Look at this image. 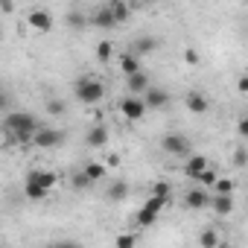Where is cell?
Masks as SVG:
<instances>
[{"mask_svg":"<svg viewBox=\"0 0 248 248\" xmlns=\"http://www.w3.org/2000/svg\"><path fill=\"white\" fill-rule=\"evenodd\" d=\"M3 129H6V138L15 140V143H35V135H38V120L27 111H18V114H6L3 120Z\"/></svg>","mask_w":248,"mask_h":248,"instance_id":"1","label":"cell"},{"mask_svg":"<svg viewBox=\"0 0 248 248\" xmlns=\"http://www.w3.org/2000/svg\"><path fill=\"white\" fill-rule=\"evenodd\" d=\"M53 187H56V175L47 172V170H30L27 178H24V196H27L30 202L47 199Z\"/></svg>","mask_w":248,"mask_h":248,"instance_id":"2","label":"cell"},{"mask_svg":"<svg viewBox=\"0 0 248 248\" xmlns=\"http://www.w3.org/2000/svg\"><path fill=\"white\" fill-rule=\"evenodd\" d=\"M73 93H76V99L82 102V105H96L102 96H105V85L96 79V76H82V79H76V85H73Z\"/></svg>","mask_w":248,"mask_h":248,"instance_id":"3","label":"cell"},{"mask_svg":"<svg viewBox=\"0 0 248 248\" xmlns=\"http://www.w3.org/2000/svg\"><path fill=\"white\" fill-rule=\"evenodd\" d=\"M164 207H167V202H164V199L149 196V199H146V204H143V207L138 210V216H135V219H138V225H140V228H152V225L158 222V216L164 213Z\"/></svg>","mask_w":248,"mask_h":248,"instance_id":"4","label":"cell"},{"mask_svg":"<svg viewBox=\"0 0 248 248\" xmlns=\"http://www.w3.org/2000/svg\"><path fill=\"white\" fill-rule=\"evenodd\" d=\"M146 102H143V96H126V99H120V114L126 117L129 123H138V120H143L146 117Z\"/></svg>","mask_w":248,"mask_h":248,"instance_id":"5","label":"cell"},{"mask_svg":"<svg viewBox=\"0 0 248 248\" xmlns=\"http://www.w3.org/2000/svg\"><path fill=\"white\" fill-rule=\"evenodd\" d=\"M161 149H164L167 155H178V158L187 155V158H190V140H187L184 135H175V132L161 138Z\"/></svg>","mask_w":248,"mask_h":248,"instance_id":"6","label":"cell"},{"mask_svg":"<svg viewBox=\"0 0 248 248\" xmlns=\"http://www.w3.org/2000/svg\"><path fill=\"white\" fill-rule=\"evenodd\" d=\"M88 24H91V27H96V30H111V27H117L114 12L108 9V3H105V6H96V9L88 15Z\"/></svg>","mask_w":248,"mask_h":248,"instance_id":"7","label":"cell"},{"mask_svg":"<svg viewBox=\"0 0 248 248\" xmlns=\"http://www.w3.org/2000/svg\"><path fill=\"white\" fill-rule=\"evenodd\" d=\"M27 24H30L35 32H50V30H53V15H50L47 9H32V12L27 15Z\"/></svg>","mask_w":248,"mask_h":248,"instance_id":"8","label":"cell"},{"mask_svg":"<svg viewBox=\"0 0 248 248\" xmlns=\"http://www.w3.org/2000/svg\"><path fill=\"white\" fill-rule=\"evenodd\" d=\"M62 140H64V135H62L59 129H38L32 146H38V149H56Z\"/></svg>","mask_w":248,"mask_h":248,"instance_id":"9","label":"cell"},{"mask_svg":"<svg viewBox=\"0 0 248 248\" xmlns=\"http://www.w3.org/2000/svg\"><path fill=\"white\" fill-rule=\"evenodd\" d=\"M210 204V196L202 190V187H190L187 193H184V207L187 210H204Z\"/></svg>","mask_w":248,"mask_h":248,"instance_id":"10","label":"cell"},{"mask_svg":"<svg viewBox=\"0 0 248 248\" xmlns=\"http://www.w3.org/2000/svg\"><path fill=\"white\" fill-rule=\"evenodd\" d=\"M126 91H129V96H146V93L152 91V85H149V76H146V73L129 76V79H126Z\"/></svg>","mask_w":248,"mask_h":248,"instance_id":"11","label":"cell"},{"mask_svg":"<svg viewBox=\"0 0 248 248\" xmlns=\"http://www.w3.org/2000/svg\"><path fill=\"white\" fill-rule=\"evenodd\" d=\"M117 64H120V70H123V76H138V73H143V67H140V59L135 56V53H123L120 59H117Z\"/></svg>","mask_w":248,"mask_h":248,"instance_id":"12","label":"cell"},{"mask_svg":"<svg viewBox=\"0 0 248 248\" xmlns=\"http://www.w3.org/2000/svg\"><path fill=\"white\" fill-rule=\"evenodd\" d=\"M85 143H88L91 149H102V146L108 143V129L102 126V123L91 126V129H88V135H85Z\"/></svg>","mask_w":248,"mask_h":248,"instance_id":"13","label":"cell"},{"mask_svg":"<svg viewBox=\"0 0 248 248\" xmlns=\"http://www.w3.org/2000/svg\"><path fill=\"white\" fill-rule=\"evenodd\" d=\"M207 167H210V161H207L204 155H190L187 164H184V175H187V178H199Z\"/></svg>","mask_w":248,"mask_h":248,"instance_id":"14","label":"cell"},{"mask_svg":"<svg viewBox=\"0 0 248 248\" xmlns=\"http://www.w3.org/2000/svg\"><path fill=\"white\" fill-rule=\"evenodd\" d=\"M184 102H187V111H193V114H204V111L210 108L207 96H204V93H199V91H187Z\"/></svg>","mask_w":248,"mask_h":248,"instance_id":"15","label":"cell"},{"mask_svg":"<svg viewBox=\"0 0 248 248\" xmlns=\"http://www.w3.org/2000/svg\"><path fill=\"white\" fill-rule=\"evenodd\" d=\"M155 47H158V38H152V35H140V38H135V41H132V50H129V53H135V56L140 59V56L152 53Z\"/></svg>","mask_w":248,"mask_h":248,"instance_id":"16","label":"cell"},{"mask_svg":"<svg viewBox=\"0 0 248 248\" xmlns=\"http://www.w3.org/2000/svg\"><path fill=\"white\" fill-rule=\"evenodd\" d=\"M210 210L216 216H231L233 213V196H213L210 199Z\"/></svg>","mask_w":248,"mask_h":248,"instance_id":"17","label":"cell"},{"mask_svg":"<svg viewBox=\"0 0 248 248\" xmlns=\"http://www.w3.org/2000/svg\"><path fill=\"white\" fill-rule=\"evenodd\" d=\"M143 102H146V108H167V105H170V93L161 91V88H152V91L143 96Z\"/></svg>","mask_w":248,"mask_h":248,"instance_id":"18","label":"cell"},{"mask_svg":"<svg viewBox=\"0 0 248 248\" xmlns=\"http://www.w3.org/2000/svg\"><path fill=\"white\" fill-rule=\"evenodd\" d=\"M108 9L114 12V21H117V24H126L129 15H132V6H129V3H123V0H111Z\"/></svg>","mask_w":248,"mask_h":248,"instance_id":"19","label":"cell"},{"mask_svg":"<svg viewBox=\"0 0 248 248\" xmlns=\"http://www.w3.org/2000/svg\"><path fill=\"white\" fill-rule=\"evenodd\" d=\"M199 245H202V248H222L219 231H213V228H204V231L199 233Z\"/></svg>","mask_w":248,"mask_h":248,"instance_id":"20","label":"cell"},{"mask_svg":"<svg viewBox=\"0 0 248 248\" xmlns=\"http://www.w3.org/2000/svg\"><path fill=\"white\" fill-rule=\"evenodd\" d=\"M82 172L91 178V184H96V181H102L105 178V164H96V161H88L85 167H82Z\"/></svg>","mask_w":248,"mask_h":248,"instance_id":"21","label":"cell"},{"mask_svg":"<svg viewBox=\"0 0 248 248\" xmlns=\"http://www.w3.org/2000/svg\"><path fill=\"white\" fill-rule=\"evenodd\" d=\"M126 196H129V184H126V181H114V184L108 187V199H111V202H123Z\"/></svg>","mask_w":248,"mask_h":248,"instance_id":"22","label":"cell"},{"mask_svg":"<svg viewBox=\"0 0 248 248\" xmlns=\"http://www.w3.org/2000/svg\"><path fill=\"white\" fill-rule=\"evenodd\" d=\"M196 181H199L202 187H216V181H219V172H216L213 167H207V170H204V172H202Z\"/></svg>","mask_w":248,"mask_h":248,"instance_id":"23","label":"cell"},{"mask_svg":"<svg viewBox=\"0 0 248 248\" xmlns=\"http://www.w3.org/2000/svg\"><path fill=\"white\" fill-rule=\"evenodd\" d=\"M111 56H114V44L111 41H99L96 44V59L99 62H111Z\"/></svg>","mask_w":248,"mask_h":248,"instance_id":"24","label":"cell"},{"mask_svg":"<svg viewBox=\"0 0 248 248\" xmlns=\"http://www.w3.org/2000/svg\"><path fill=\"white\" fill-rule=\"evenodd\" d=\"M44 108H47V114H50V117H62V114L67 111V105H64L62 99H47V102H44Z\"/></svg>","mask_w":248,"mask_h":248,"instance_id":"25","label":"cell"},{"mask_svg":"<svg viewBox=\"0 0 248 248\" xmlns=\"http://www.w3.org/2000/svg\"><path fill=\"white\" fill-rule=\"evenodd\" d=\"M70 187H73V190H79V193H82V190H88V187H93V184H91V178H88V175H85V172H82V170H79V172H76V175H73V178H70Z\"/></svg>","mask_w":248,"mask_h":248,"instance_id":"26","label":"cell"},{"mask_svg":"<svg viewBox=\"0 0 248 248\" xmlns=\"http://www.w3.org/2000/svg\"><path fill=\"white\" fill-rule=\"evenodd\" d=\"M213 196H233V181L219 178V181H216V187H213Z\"/></svg>","mask_w":248,"mask_h":248,"instance_id":"27","label":"cell"},{"mask_svg":"<svg viewBox=\"0 0 248 248\" xmlns=\"http://www.w3.org/2000/svg\"><path fill=\"white\" fill-rule=\"evenodd\" d=\"M152 196H155V199H164V202L170 204V184H167V181L152 184Z\"/></svg>","mask_w":248,"mask_h":248,"instance_id":"28","label":"cell"},{"mask_svg":"<svg viewBox=\"0 0 248 248\" xmlns=\"http://www.w3.org/2000/svg\"><path fill=\"white\" fill-rule=\"evenodd\" d=\"M88 24V18L82 15V12H67V27H73V30H82Z\"/></svg>","mask_w":248,"mask_h":248,"instance_id":"29","label":"cell"},{"mask_svg":"<svg viewBox=\"0 0 248 248\" xmlns=\"http://www.w3.org/2000/svg\"><path fill=\"white\" fill-rule=\"evenodd\" d=\"M114 248H135V233H117Z\"/></svg>","mask_w":248,"mask_h":248,"instance_id":"30","label":"cell"},{"mask_svg":"<svg viewBox=\"0 0 248 248\" xmlns=\"http://www.w3.org/2000/svg\"><path fill=\"white\" fill-rule=\"evenodd\" d=\"M245 164H248V152L242 146H236L233 149V167H245Z\"/></svg>","mask_w":248,"mask_h":248,"instance_id":"31","label":"cell"},{"mask_svg":"<svg viewBox=\"0 0 248 248\" xmlns=\"http://www.w3.org/2000/svg\"><path fill=\"white\" fill-rule=\"evenodd\" d=\"M236 132H239V135L248 140V114H245V117H239V123H236Z\"/></svg>","mask_w":248,"mask_h":248,"instance_id":"32","label":"cell"},{"mask_svg":"<svg viewBox=\"0 0 248 248\" xmlns=\"http://www.w3.org/2000/svg\"><path fill=\"white\" fill-rule=\"evenodd\" d=\"M184 62H187V64H199V53H196L193 47H187V50H184Z\"/></svg>","mask_w":248,"mask_h":248,"instance_id":"33","label":"cell"},{"mask_svg":"<svg viewBox=\"0 0 248 248\" xmlns=\"http://www.w3.org/2000/svg\"><path fill=\"white\" fill-rule=\"evenodd\" d=\"M53 248H82L79 242H73V239H64V242H56Z\"/></svg>","mask_w":248,"mask_h":248,"instance_id":"34","label":"cell"},{"mask_svg":"<svg viewBox=\"0 0 248 248\" xmlns=\"http://www.w3.org/2000/svg\"><path fill=\"white\" fill-rule=\"evenodd\" d=\"M236 88H239V93H248V73H245V76L236 82Z\"/></svg>","mask_w":248,"mask_h":248,"instance_id":"35","label":"cell"},{"mask_svg":"<svg viewBox=\"0 0 248 248\" xmlns=\"http://www.w3.org/2000/svg\"><path fill=\"white\" fill-rule=\"evenodd\" d=\"M120 164V155H108V161H105V167H117Z\"/></svg>","mask_w":248,"mask_h":248,"instance_id":"36","label":"cell"},{"mask_svg":"<svg viewBox=\"0 0 248 248\" xmlns=\"http://www.w3.org/2000/svg\"><path fill=\"white\" fill-rule=\"evenodd\" d=\"M222 248H225V245H222Z\"/></svg>","mask_w":248,"mask_h":248,"instance_id":"37","label":"cell"}]
</instances>
